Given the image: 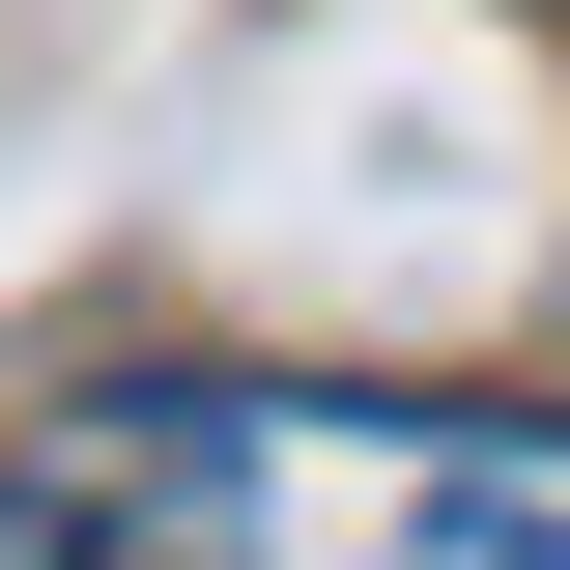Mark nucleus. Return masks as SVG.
Masks as SVG:
<instances>
[{
  "label": "nucleus",
  "mask_w": 570,
  "mask_h": 570,
  "mask_svg": "<svg viewBox=\"0 0 570 570\" xmlns=\"http://www.w3.org/2000/svg\"><path fill=\"white\" fill-rule=\"evenodd\" d=\"M58 485L142 570H570V428L400 371H86Z\"/></svg>",
  "instance_id": "f257e3e1"
},
{
  "label": "nucleus",
  "mask_w": 570,
  "mask_h": 570,
  "mask_svg": "<svg viewBox=\"0 0 570 570\" xmlns=\"http://www.w3.org/2000/svg\"><path fill=\"white\" fill-rule=\"evenodd\" d=\"M0 570H142V542H115V513L58 485V456H29V485H0Z\"/></svg>",
  "instance_id": "f03ea898"
}]
</instances>
